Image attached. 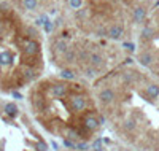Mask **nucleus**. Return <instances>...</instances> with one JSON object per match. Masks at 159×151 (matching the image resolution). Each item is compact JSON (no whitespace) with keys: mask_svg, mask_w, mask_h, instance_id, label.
I'll list each match as a JSON object with an SVG mask.
<instances>
[{"mask_svg":"<svg viewBox=\"0 0 159 151\" xmlns=\"http://www.w3.org/2000/svg\"><path fill=\"white\" fill-rule=\"evenodd\" d=\"M123 48H127L129 51H135V45L132 43H123Z\"/></svg>","mask_w":159,"mask_h":151,"instance_id":"obj_26","label":"nucleus"},{"mask_svg":"<svg viewBox=\"0 0 159 151\" xmlns=\"http://www.w3.org/2000/svg\"><path fill=\"white\" fill-rule=\"evenodd\" d=\"M22 5H24L26 10L33 11V10L37 8V0H24V2H22Z\"/></svg>","mask_w":159,"mask_h":151,"instance_id":"obj_14","label":"nucleus"},{"mask_svg":"<svg viewBox=\"0 0 159 151\" xmlns=\"http://www.w3.org/2000/svg\"><path fill=\"white\" fill-rule=\"evenodd\" d=\"M142 37L143 38H151L153 37V29L151 27H145V29L142 30Z\"/></svg>","mask_w":159,"mask_h":151,"instance_id":"obj_18","label":"nucleus"},{"mask_svg":"<svg viewBox=\"0 0 159 151\" xmlns=\"http://www.w3.org/2000/svg\"><path fill=\"white\" fill-rule=\"evenodd\" d=\"M86 75H88L89 78L95 76V70H94V69H88V70H86Z\"/></svg>","mask_w":159,"mask_h":151,"instance_id":"obj_27","label":"nucleus"},{"mask_svg":"<svg viewBox=\"0 0 159 151\" xmlns=\"http://www.w3.org/2000/svg\"><path fill=\"white\" fill-rule=\"evenodd\" d=\"M89 148V145L88 143H84V142H81V143H78L76 145V149H80V151H86Z\"/></svg>","mask_w":159,"mask_h":151,"instance_id":"obj_24","label":"nucleus"},{"mask_svg":"<svg viewBox=\"0 0 159 151\" xmlns=\"http://www.w3.org/2000/svg\"><path fill=\"white\" fill-rule=\"evenodd\" d=\"M69 3H70V7L72 8H81V5H83V0H69Z\"/></svg>","mask_w":159,"mask_h":151,"instance_id":"obj_20","label":"nucleus"},{"mask_svg":"<svg viewBox=\"0 0 159 151\" xmlns=\"http://www.w3.org/2000/svg\"><path fill=\"white\" fill-rule=\"evenodd\" d=\"M43 27H45V30H46L48 33L53 30V22H51L48 18H45V16H43Z\"/></svg>","mask_w":159,"mask_h":151,"instance_id":"obj_16","label":"nucleus"},{"mask_svg":"<svg viewBox=\"0 0 159 151\" xmlns=\"http://www.w3.org/2000/svg\"><path fill=\"white\" fill-rule=\"evenodd\" d=\"M124 35V29L121 26H111L108 32H107V37L110 38V40H119Z\"/></svg>","mask_w":159,"mask_h":151,"instance_id":"obj_5","label":"nucleus"},{"mask_svg":"<svg viewBox=\"0 0 159 151\" xmlns=\"http://www.w3.org/2000/svg\"><path fill=\"white\" fill-rule=\"evenodd\" d=\"M61 76L64 78V80H75V73H73L72 70H62Z\"/></svg>","mask_w":159,"mask_h":151,"instance_id":"obj_15","label":"nucleus"},{"mask_svg":"<svg viewBox=\"0 0 159 151\" xmlns=\"http://www.w3.org/2000/svg\"><path fill=\"white\" fill-rule=\"evenodd\" d=\"M146 94L151 99H157L159 97V86L157 85H148L146 86Z\"/></svg>","mask_w":159,"mask_h":151,"instance_id":"obj_10","label":"nucleus"},{"mask_svg":"<svg viewBox=\"0 0 159 151\" xmlns=\"http://www.w3.org/2000/svg\"><path fill=\"white\" fill-rule=\"evenodd\" d=\"M64 145H65L67 148H72V149H73V148H76V145L73 143L72 140H69V138H65V140H64Z\"/></svg>","mask_w":159,"mask_h":151,"instance_id":"obj_25","label":"nucleus"},{"mask_svg":"<svg viewBox=\"0 0 159 151\" xmlns=\"http://www.w3.org/2000/svg\"><path fill=\"white\" fill-rule=\"evenodd\" d=\"M145 14H146L145 8L143 7H137V8L134 10V21L135 22H142V21H143V18H145Z\"/></svg>","mask_w":159,"mask_h":151,"instance_id":"obj_8","label":"nucleus"},{"mask_svg":"<svg viewBox=\"0 0 159 151\" xmlns=\"http://www.w3.org/2000/svg\"><path fill=\"white\" fill-rule=\"evenodd\" d=\"M65 151H67V149H65Z\"/></svg>","mask_w":159,"mask_h":151,"instance_id":"obj_30","label":"nucleus"},{"mask_svg":"<svg viewBox=\"0 0 159 151\" xmlns=\"http://www.w3.org/2000/svg\"><path fill=\"white\" fill-rule=\"evenodd\" d=\"M67 138H69V140H70V138H72V140H73V138H80V134L75 129H67Z\"/></svg>","mask_w":159,"mask_h":151,"instance_id":"obj_17","label":"nucleus"},{"mask_svg":"<svg viewBox=\"0 0 159 151\" xmlns=\"http://www.w3.org/2000/svg\"><path fill=\"white\" fill-rule=\"evenodd\" d=\"M91 64H92V67H102L104 65V57H102L100 54H91Z\"/></svg>","mask_w":159,"mask_h":151,"instance_id":"obj_11","label":"nucleus"},{"mask_svg":"<svg viewBox=\"0 0 159 151\" xmlns=\"http://www.w3.org/2000/svg\"><path fill=\"white\" fill-rule=\"evenodd\" d=\"M83 126H84V129H88V131H95L100 124H99L97 118H94V116H86V118L83 119Z\"/></svg>","mask_w":159,"mask_h":151,"instance_id":"obj_6","label":"nucleus"},{"mask_svg":"<svg viewBox=\"0 0 159 151\" xmlns=\"http://www.w3.org/2000/svg\"><path fill=\"white\" fill-rule=\"evenodd\" d=\"M56 48H58V51H61V53H65V51H67V45H65L64 42H58Z\"/></svg>","mask_w":159,"mask_h":151,"instance_id":"obj_21","label":"nucleus"},{"mask_svg":"<svg viewBox=\"0 0 159 151\" xmlns=\"http://www.w3.org/2000/svg\"><path fill=\"white\" fill-rule=\"evenodd\" d=\"M99 99H100L102 103L110 105L113 100H115V91H113V89H110V88H107V89H104V91L99 94Z\"/></svg>","mask_w":159,"mask_h":151,"instance_id":"obj_3","label":"nucleus"},{"mask_svg":"<svg viewBox=\"0 0 159 151\" xmlns=\"http://www.w3.org/2000/svg\"><path fill=\"white\" fill-rule=\"evenodd\" d=\"M92 149H94V151H102V138H99V140H95V142H94Z\"/></svg>","mask_w":159,"mask_h":151,"instance_id":"obj_22","label":"nucleus"},{"mask_svg":"<svg viewBox=\"0 0 159 151\" xmlns=\"http://www.w3.org/2000/svg\"><path fill=\"white\" fill-rule=\"evenodd\" d=\"M11 53L10 51H3L0 53V67H5V65H10L11 64Z\"/></svg>","mask_w":159,"mask_h":151,"instance_id":"obj_9","label":"nucleus"},{"mask_svg":"<svg viewBox=\"0 0 159 151\" xmlns=\"http://www.w3.org/2000/svg\"><path fill=\"white\" fill-rule=\"evenodd\" d=\"M134 127H135V122L134 121H126V122H124V129H126V131H132L134 129Z\"/></svg>","mask_w":159,"mask_h":151,"instance_id":"obj_23","label":"nucleus"},{"mask_svg":"<svg viewBox=\"0 0 159 151\" xmlns=\"http://www.w3.org/2000/svg\"><path fill=\"white\" fill-rule=\"evenodd\" d=\"M35 149L37 151H48V146H46L45 142H37L35 143Z\"/></svg>","mask_w":159,"mask_h":151,"instance_id":"obj_19","label":"nucleus"},{"mask_svg":"<svg viewBox=\"0 0 159 151\" xmlns=\"http://www.w3.org/2000/svg\"><path fill=\"white\" fill-rule=\"evenodd\" d=\"M38 51H40V43L38 42L30 40V42L26 43V46H24V54L26 56H35V54H38Z\"/></svg>","mask_w":159,"mask_h":151,"instance_id":"obj_4","label":"nucleus"},{"mask_svg":"<svg viewBox=\"0 0 159 151\" xmlns=\"http://www.w3.org/2000/svg\"><path fill=\"white\" fill-rule=\"evenodd\" d=\"M3 111H5V115L7 116H10V118H16L18 116V107H16V103H7L5 105V108H3Z\"/></svg>","mask_w":159,"mask_h":151,"instance_id":"obj_7","label":"nucleus"},{"mask_svg":"<svg viewBox=\"0 0 159 151\" xmlns=\"http://www.w3.org/2000/svg\"><path fill=\"white\" fill-rule=\"evenodd\" d=\"M24 78H26V81H32V80H35V76H37V73H35V70L33 69H24Z\"/></svg>","mask_w":159,"mask_h":151,"instance_id":"obj_13","label":"nucleus"},{"mask_svg":"<svg viewBox=\"0 0 159 151\" xmlns=\"http://www.w3.org/2000/svg\"><path fill=\"white\" fill-rule=\"evenodd\" d=\"M2 33H3V24L0 22V35H2Z\"/></svg>","mask_w":159,"mask_h":151,"instance_id":"obj_29","label":"nucleus"},{"mask_svg":"<svg viewBox=\"0 0 159 151\" xmlns=\"http://www.w3.org/2000/svg\"><path fill=\"white\" fill-rule=\"evenodd\" d=\"M13 97H16V99H22V96H21L19 92H16V91L13 92Z\"/></svg>","mask_w":159,"mask_h":151,"instance_id":"obj_28","label":"nucleus"},{"mask_svg":"<svg viewBox=\"0 0 159 151\" xmlns=\"http://www.w3.org/2000/svg\"><path fill=\"white\" fill-rule=\"evenodd\" d=\"M51 92H53L54 97H65L67 94H69V88H67V85H64V83H58V85L51 86Z\"/></svg>","mask_w":159,"mask_h":151,"instance_id":"obj_2","label":"nucleus"},{"mask_svg":"<svg viewBox=\"0 0 159 151\" xmlns=\"http://www.w3.org/2000/svg\"><path fill=\"white\" fill-rule=\"evenodd\" d=\"M70 107L73 111H84V108L88 107V100H86V96L83 94H72L70 96Z\"/></svg>","mask_w":159,"mask_h":151,"instance_id":"obj_1","label":"nucleus"},{"mask_svg":"<svg viewBox=\"0 0 159 151\" xmlns=\"http://www.w3.org/2000/svg\"><path fill=\"white\" fill-rule=\"evenodd\" d=\"M139 60H140V64H142V65L148 67V65L153 62V56H151L150 53H143V54H142L140 57H139Z\"/></svg>","mask_w":159,"mask_h":151,"instance_id":"obj_12","label":"nucleus"}]
</instances>
